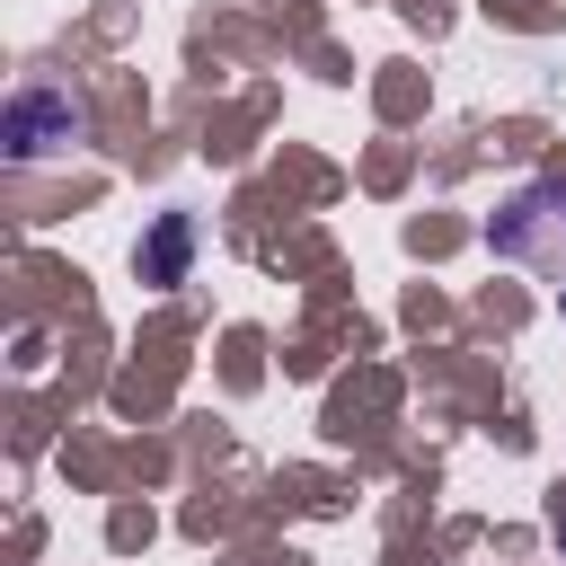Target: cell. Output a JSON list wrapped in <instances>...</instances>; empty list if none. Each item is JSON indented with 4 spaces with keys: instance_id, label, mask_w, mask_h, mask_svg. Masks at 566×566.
<instances>
[{
    "instance_id": "obj_2",
    "label": "cell",
    "mask_w": 566,
    "mask_h": 566,
    "mask_svg": "<svg viewBox=\"0 0 566 566\" xmlns=\"http://www.w3.org/2000/svg\"><path fill=\"white\" fill-rule=\"evenodd\" d=\"M486 248L531 265V274H566V177H539L522 186L495 221H486Z\"/></svg>"
},
{
    "instance_id": "obj_5",
    "label": "cell",
    "mask_w": 566,
    "mask_h": 566,
    "mask_svg": "<svg viewBox=\"0 0 566 566\" xmlns=\"http://www.w3.org/2000/svg\"><path fill=\"white\" fill-rule=\"evenodd\" d=\"M557 301H566V292H557Z\"/></svg>"
},
{
    "instance_id": "obj_1",
    "label": "cell",
    "mask_w": 566,
    "mask_h": 566,
    "mask_svg": "<svg viewBox=\"0 0 566 566\" xmlns=\"http://www.w3.org/2000/svg\"><path fill=\"white\" fill-rule=\"evenodd\" d=\"M80 142H88V97L62 71H27L18 97H9V159L18 168H44V159H62Z\"/></svg>"
},
{
    "instance_id": "obj_4",
    "label": "cell",
    "mask_w": 566,
    "mask_h": 566,
    "mask_svg": "<svg viewBox=\"0 0 566 566\" xmlns=\"http://www.w3.org/2000/svg\"><path fill=\"white\" fill-rule=\"evenodd\" d=\"M548 531H557V548H566V495H557V513H548Z\"/></svg>"
},
{
    "instance_id": "obj_3",
    "label": "cell",
    "mask_w": 566,
    "mask_h": 566,
    "mask_svg": "<svg viewBox=\"0 0 566 566\" xmlns=\"http://www.w3.org/2000/svg\"><path fill=\"white\" fill-rule=\"evenodd\" d=\"M186 248H195V230H186V212H168V221L150 230V248H142V274H150V283H177V274H186Z\"/></svg>"
}]
</instances>
